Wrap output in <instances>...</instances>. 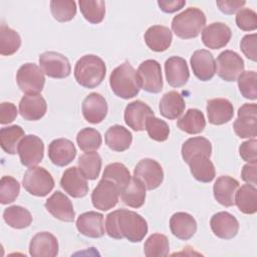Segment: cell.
Returning a JSON list of instances; mask_svg holds the SVG:
<instances>
[{
  "label": "cell",
  "mask_w": 257,
  "mask_h": 257,
  "mask_svg": "<svg viewBox=\"0 0 257 257\" xmlns=\"http://www.w3.org/2000/svg\"><path fill=\"white\" fill-rule=\"evenodd\" d=\"M105 231L110 238H125L130 242L137 243L147 235L148 224L140 214L126 209H118L106 216Z\"/></svg>",
  "instance_id": "1"
},
{
  "label": "cell",
  "mask_w": 257,
  "mask_h": 257,
  "mask_svg": "<svg viewBox=\"0 0 257 257\" xmlns=\"http://www.w3.org/2000/svg\"><path fill=\"white\" fill-rule=\"evenodd\" d=\"M104 61L96 55L87 54L80 57L74 66V77L78 84L85 88L98 86L105 77Z\"/></svg>",
  "instance_id": "2"
},
{
  "label": "cell",
  "mask_w": 257,
  "mask_h": 257,
  "mask_svg": "<svg viewBox=\"0 0 257 257\" xmlns=\"http://www.w3.org/2000/svg\"><path fill=\"white\" fill-rule=\"evenodd\" d=\"M109 85L113 93L123 99L137 96L141 89L138 73L128 62H123L112 70Z\"/></svg>",
  "instance_id": "3"
},
{
  "label": "cell",
  "mask_w": 257,
  "mask_h": 257,
  "mask_svg": "<svg viewBox=\"0 0 257 257\" xmlns=\"http://www.w3.org/2000/svg\"><path fill=\"white\" fill-rule=\"evenodd\" d=\"M206 24L204 12L196 7H190L172 20V29L174 33L182 39H191L197 37Z\"/></svg>",
  "instance_id": "4"
},
{
  "label": "cell",
  "mask_w": 257,
  "mask_h": 257,
  "mask_svg": "<svg viewBox=\"0 0 257 257\" xmlns=\"http://www.w3.org/2000/svg\"><path fill=\"white\" fill-rule=\"evenodd\" d=\"M22 185L29 194L36 197H45L54 188V180L44 168L31 167L25 172Z\"/></svg>",
  "instance_id": "5"
},
{
  "label": "cell",
  "mask_w": 257,
  "mask_h": 257,
  "mask_svg": "<svg viewBox=\"0 0 257 257\" xmlns=\"http://www.w3.org/2000/svg\"><path fill=\"white\" fill-rule=\"evenodd\" d=\"M16 81L20 90L26 94H39L45 83L43 70L35 63H25L16 73Z\"/></svg>",
  "instance_id": "6"
},
{
  "label": "cell",
  "mask_w": 257,
  "mask_h": 257,
  "mask_svg": "<svg viewBox=\"0 0 257 257\" xmlns=\"http://www.w3.org/2000/svg\"><path fill=\"white\" fill-rule=\"evenodd\" d=\"M141 88L150 93H159L163 89V77L160 63L155 59L142 62L138 68Z\"/></svg>",
  "instance_id": "7"
},
{
  "label": "cell",
  "mask_w": 257,
  "mask_h": 257,
  "mask_svg": "<svg viewBox=\"0 0 257 257\" xmlns=\"http://www.w3.org/2000/svg\"><path fill=\"white\" fill-rule=\"evenodd\" d=\"M216 62V72L225 81H235L244 71V60L232 50L221 52Z\"/></svg>",
  "instance_id": "8"
},
{
  "label": "cell",
  "mask_w": 257,
  "mask_h": 257,
  "mask_svg": "<svg viewBox=\"0 0 257 257\" xmlns=\"http://www.w3.org/2000/svg\"><path fill=\"white\" fill-rule=\"evenodd\" d=\"M235 134L241 139H250L257 136V105L244 103L238 109V117L234 121Z\"/></svg>",
  "instance_id": "9"
},
{
  "label": "cell",
  "mask_w": 257,
  "mask_h": 257,
  "mask_svg": "<svg viewBox=\"0 0 257 257\" xmlns=\"http://www.w3.org/2000/svg\"><path fill=\"white\" fill-rule=\"evenodd\" d=\"M119 195L118 187L113 182L102 178L91 193V202L94 208L107 211L117 204Z\"/></svg>",
  "instance_id": "10"
},
{
  "label": "cell",
  "mask_w": 257,
  "mask_h": 257,
  "mask_svg": "<svg viewBox=\"0 0 257 257\" xmlns=\"http://www.w3.org/2000/svg\"><path fill=\"white\" fill-rule=\"evenodd\" d=\"M134 177L138 178L147 190L157 189L164 180L162 166L153 159L141 160L134 170Z\"/></svg>",
  "instance_id": "11"
},
{
  "label": "cell",
  "mask_w": 257,
  "mask_h": 257,
  "mask_svg": "<svg viewBox=\"0 0 257 257\" xmlns=\"http://www.w3.org/2000/svg\"><path fill=\"white\" fill-rule=\"evenodd\" d=\"M17 153L23 166L28 168L35 167L43 159L44 144L39 137L27 135L21 140Z\"/></svg>",
  "instance_id": "12"
},
{
  "label": "cell",
  "mask_w": 257,
  "mask_h": 257,
  "mask_svg": "<svg viewBox=\"0 0 257 257\" xmlns=\"http://www.w3.org/2000/svg\"><path fill=\"white\" fill-rule=\"evenodd\" d=\"M39 64L43 72L52 78H65L71 71L67 57L55 51H46L40 54Z\"/></svg>",
  "instance_id": "13"
},
{
  "label": "cell",
  "mask_w": 257,
  "mask_h": 257,
  "mask_svg": "<svg viewBox=\"0 0 257 257\" xmlns=\"http://www.w3.org/2000/svg\"><path fill=\"white\" fill-rule=\"evenodd\" d=\"M190 63L193 73L202 81L212 79L216 73V62L213 54L209 50H196L191 56Z\"/></svg>",
  "instance_id": "14"
},
{
  "label": "cell",
  "mask_w": 257,
  "mask_h": 257,
  "mask_svg": "<svg viewBox=\"0 0 257 257\" xmlns=\"http://www.w3.org/2000/svg\"><path fill=\"white\" fill-rule=\"evenodd\" d=\"M60 186L72 198H82L88 192L86 178L76 167L64 171L60 179Z\"/></svg>",
  "instance_id": "15"
},
{
  "label": "cell",
  "mask_w": 257,
  "mask_h": 257,
  "mask_svg": "<svg viewBox=\"0 0 257 257\" xmlns=\"http://www.w3.org/2000/svg\"><path fill=\"white\" fill-rule=\"evenodd\" d=\"M232 36V31L228 25L222 22L209 24L202 31V41L204 45L211 49L225 47Z\"/></svg>",
  "instance_id": "16"
},
{
  "label": "cell",
  "mask_w": 257,
  "mask_h": 257,
  "mask_svg": "<svg viewBox=\"0 0 257 257\" xmlns=\"http://www.w3.org/2000/svg\"><path fill=\"white\" fill-rule=\"evenodd\" d=\"M45 209L56 219L63 222H72L75 212L71 201L60 191L53 193L44 204Z\"/></svg>",
  "instance_id": "17"
},
{
  "label": "cell",
  "mask_w": 257,
  "mask_h": 257,
  "mask_svg": "<svg viewBox=\"0 0 257 257\" xmlns=\"http://www.w3.org/2000/svg\"><path fill=\"white\" fill-rule=\"evenodd\" d=\"M153 115H155L153 109L142 100L130 102L124 109V121L136 132L146 130L147 119Z\"/></svg>",
  "instance_id": "18"
},
{
  "label": "cell",
  "mask_w": 257,
  "mask_h": 257,
  "mask_svg": "<svg viewBox=\"0 0 257 257\" xmlns=\"http://www.w3.org/2000/svg\"><path fill=\"white\" fill-rule=\"evenodd\" d=\"M81 110L86 121L90 123H99L106 116L107 103L101 94L91 92L83 99Z\"/></svg>",
  "instance_id": "19"
},
{
  "label": "cell",
  "mask_w": 257,
  "mask_h": 257,
  "mask_svg": "<svg viewBox=\"0 0 257 257\" xmlns=\"http://www.w3.org/2000/svg\"><path fill=\"white\" fill-rule=\"evenodd\" d=\"M29 254L32 257H54L58 254V241L49 232L35 234L29 244Z\"/></svg>",
  "instance_id": "20"
},
{
  "label": "cell",
  "mask_w": 257,
  "mask_h": 257,
  "mask_svg": "<svg viewBox=\"0 0 257 257\" xmlns=\"http://www.w3.org/2000/svg\"><path fill=\"white\" fill-rule=\"evenodd\" d=\"M76 156L74 144L67 139L53 140L48 146V157L52 164L64 167L70 164Z\"/></svg>",
  "instance_id": "21"
},
{
  "label": "cell",
  "mask_w": 257,
  "mask_h": 257,
  "mask_svg": "<svg viewBox=\"0 0 257 257\" xmlns=\"http://www.w3.org/2000/svg\"><path fill=\"white\" fill-rule=\"evenodd\" d=\"M213 233L221 239H232L239 231L238 220L228 212H218L210 220Z\"/></svg>",
  "instance_id": "22"
},
{
  "label": "cell",
  "mask_w": 257,
  "mask_h": 257,
  "mask_svg": "<svg viewBox=\"0 0 257 257\" xmlns=\"http://www.w3.org/2000/svg\"><path fill=\"white\" fill-rule=\"evenodd\" d=\"M166 79L169 85L181 87L187 83L190 72L186 60L180 56L169 57L165 62Z\"/></svg>",
  "instance_id": "23"
},
{
  "label": "cell",
  "mask_w": 257,
  "mask_h": 257,
  "mask_svg": "<svg viewBox=\"0 0 257 257\" xmlns=\"http://www.w3.org/2000/svg\"><path fill=\"white\" fill-rule=\"evenodd\" d=\"M76 229L89 238L102 237L104 235L103 215L94 211L82 213L76 220Z\"/></svg>",
  "instance_id": "24"
},
{
  "label": "cell",
  "mask_w": 257,
  "mask_h": 257,
  "mask_svg": "<svg viewBox=\"0 0 257 257\" xmlns=\"http://www.w3.org/2000/svg\"><path fill=\"white\" fill-rule=\"evenodd\" d=\"M239 188V182L230 176L219 177L214 186L213 194L216 201L225 207L235 205V194Z\"/></svg>",
  "instance_id": "25"
},
{
  "label": "cell",
  "mask_w": 257,
  "mask_h": 257,
  "mask_svg": "<svg viewBox=\"0 0 257 257\" xmlns=\"http://www.w3.org/2000/svg\"><path fill=\"white\" fill-rule=\"evenodd\" d=\"M207 114L210 123L220 125L228 122L234 115V107L226 98H213L207 102Z\"/></svg>",
  "instance_id": "26"
},
{
  "label": "cell",
  "mask_w": 257,
  "mask_h": 257,
  "mask_svg": "<svg viewBox=\"0 0 257 257\" xmlns=\"http://www.w3.org/2000/svg\"><path fill=\"white\" fill-rule=\"evenodd\" d=\"M47 110L45 99L40 94H26L19 102V112L26 120H38Z\"/></svg>",
  "instance_id": "27"
},
{
  "label": "cell",
  "mask_w": 257,
  "mask_h": 257,
  "mask_svg": "<svg viewBox=\"0 0 257 257\" xmlns=\"http://www.w3.org/2000/svg\"><path fill=\"white\" fill-rule=\"evenodd\" d=\"M170 229L178 239L189 240L197 231V222L192 215L185 212H177L170 219Z\"/></svg>",
  "instance_id": "28"
},
{
  "label": "cell",
  "mask_w": 257,
  "mask_h": 257,
  "mask_svg": "<svg viewBox=\"0 0 257 257\" xmlns=\"http://www.w3.org/2000/svg\"><path fill=\"white\" fill-rule=\"evenodd\" d=\"M148 47L156 52L167 50L173 40L172 31L163 25H153L148 28L144 35Z\"/></svg>",
  "instance_id": "29"
},
{
  "label": "cell",
  "mask_w": 257,
  "mask_h": 257,
  "mask_svg": "<svg viewBox=\"0 0 257 257\" xmlns=\"http://www.w3.org/2000/svg\"><path fill=\"white\" fill-rule=\"evenodd\" d=\"M104 141L110 150L114 152H124L132 145L133 136L124 126L114 124L108 127L105 132Z\"/></svg>",
  "instance_id": "30"
},
{
  "label": "cell",
  "mask_w": 257,
  "mask_h": 257,
  "mask_svg": "<svg viewBox=\"0 0 257 257\" xmlns=\"http://www.w3.org/2000/svg\"><path fill=\"white\" fill-rule=\"evenodd\" d=\"M186 103L183 96L175 91H169L163 95L160 101L159 109L161 114L169 119H176L185 110Z\"/></svg>",
  "instance_id": "31"
},
{
  "label": "cell",
  "mask_w": 257,
  "mask_h": 257,
  "mask_svg": "<svg viewBox=\"0 0 257 257\" xmlns=\"http://www.w3.org/2000/svg\"><path fill=\"white\" fill-rule=\"evenodd\" d=\"M123 204L132 208H141L146 200V187L136 177H132L128 184L120 191Z\"/></svg>",
  "instance_id": "32"
},
{
  "label": "cell",
  "mask_w": 257,
  "mask_h": 257,
  "mask_svg": "<svg viewBox=\"0 0 257 257\" xmlns=\"http://www.w3.org/2000/svg\"><path fill=\"white\" fill-rule=\"evenodd\" d=\"M193 177L202 183H210L215 178V167L210 158L204 155L194 156L188 163Z\"/></svg>",
  "instance_id": "33"
},
{
  "label": "cell",
  "mask_w": 257,
  "mask_h": 257,
  "mask_svg": "<svg viewBox=\"0 0 257 257\" xmlns=\"http://www.w3.org/2000/svg\"><path fill=\"white\" fill-rule=\"evenodd\" d=\"M235 204L238 209L247 215L255 214L257 211V190L250 184H245L238 188L235 194Z\"/></svg>",
  "instance_id": "34"
},
{
  "label": "cell",
  "mask_w": 257,
  "mask_h": 257,
  "mask_svg": "<svg viewBox=\"0 0 257 257\" xmlns=\"http://www.w3.org/2000/svg\"><path fill=\"white\" fill-rule=\"evenodd\" d=\"M178 127L190 135H197L204 131L206 119L203 112L197 108H190L177 121Z\"/></svg>",
  "instance_id": "35"
},
{
  "label": "cell",
  "mask_w": 257,
  "mask_h": 257,
  "mask_svg": "<svg viewBox=\"0 0 257 257\" xmlns=\"http://www.w3.org/2000/svg\"><path fill=\"white\" fill-rule=\"evenodd\" d=\"M181 153L183 160L188 164L189 161L197 155H204L210 158L212 154V145L210 141L204 137L190 138L183 144Z\"/></svg>",
  "instance_id": "36"
},
{
  "label": "cell",
  "mask_w": 257,
  "mask_h": 257,
  "mask_svg": "<svg viewBox=\"0 0 257 257\" xmlns=\"http://www.w3.org/2000/svg\"><path fill=\"white\" fill-rule=\"evenodd\" d=\"M24 137V131L19 125L15 124L2 127L0 131V145L2 150L9 155L16 154L18 146Z\"/></svg>",
  "instance_id": "37"
},
{
  "label": "cell",
  "mask_w": 257,
  "mask_h": 257,
  "mask_svg": "<svg viewBox=\"0 0 257 257\" xmlns=\"http://www.w3.org/2000/svg\"><path fill=\"white\" fill-rule=\"evenodd\" d=\"M3 219L5 223L14 229H24L32 223L30 212L21 206H11L4 210Z\"/></svg>",
  "instance_id": "38"
},
{
  "label": "cell",
  "mask_w": 257,
  "mask_h": 257,
  "mask_svg": "<svg viewBox=\"0 0 257 257\" xmlns=\"http://www.w3.org/2000/svg\"><path fill=\"white\" fill-rule=\"evenodd\" d=\"M78 169L88 180H95L101 169V158L96 152H86L78 159Z\"/></svg>",
  "instance_id": "39"
},
{
  "label": "cell",
  "mask_w": 257,
  "mask_h": 257,
  "mask_svg": "<svg viewBox=\"0 0 257 257\" xmlns=\"http://www.w3.org/2000/svg\"><path fill=\"white\" fill-rule=\"evenodd\" d=\"M79 9L85 20L92 24L100 23L105 15V3L101 0H80Z\"/></svg>",
  "instance_id": "40"
},
{
  "label": "cell",
  "mask_w": 257,
  "mask_h": 257,
  "mask_svg": "<svg viewBox=\"0 0 257 257\" xmlns=\"http://www.w3.org/2000/svg\"><path fill=\"white\" fill-rule=\"evenodd\" d=\"M21 45L20 35L6 24L0 26V53L2 55L14 54Z\"/></svg>",
  "instance_id": "41"
},
{
  "label": "cell",
  "mask_w": 257,
  "mask_h": 257,
  "mask_svg": "<svg viewBox=\"0 0 257 257\" xmlns=\"http://www.w3.org/2000/svg\"><path fill=\"white\" fill-rule=\"evenodd\" d=\"M170 251L168 238L163 234H153L145 242L144 253L148 257L167 256Z\"/></svg>",
  "instance_id": "42"
},
{
  "label": "cell",
  "mask_w": 257,
  "mask_h": 257,
  "mask_svg": "<svg viewBox=\"0 0 257 257\" xmlns=\"http://www.w3.org/2000/svg\"><path fill=\"white\" fill-rule=\"evenodd\" d=\"M102 178L113 182L121 191L131 181V174L127 168L121 163H112L105 167Z\"/></svg>",
  "instance_id": "43"
},
{
  "label": "cell",
  "mask_w": 257,
  "mask_h": 257,
  "mask_svg": "<svg viewBox=\"0 0 257 257\" xmlns=\"http://www.w3.org/2000/svg\"><path fill=\"white\" fill-rule=\"evenodd\" d=\"M76 142L83 152H93L100 148L102 139L98 131L92 127H84L78 132Z\"/></svg>",
  "instance_id": "44"
},
{
  "label": "cell",
  "mask_w": 257,
  "mask_h": 257,
  "mask_svg": "<svg viewBox=\"0 0 257 257\" xmlns=\"http://www.w3.org/2000/svg\"><path fill=\"white\" fill-rule=\"evenodd\" d=\"M50 10L53 18L59 22H67L73 19L76 14V4L71 0L51 1Z\"/></svg>",
  "instance_id": "45"
},
{
  "label": "cell",
  "mask_w": 257,
  "mask_h": 257,
  "mask_svg": "<svg viewBox=\"0 0 257 257\" xmlns=\"http://www.w3.org/2000/svg\"><path fill=\"white\" fill-rule=\"evenodd\" d=\"M238 87L241 94L248 99L257 98V73L254 70L243 71L237 78Z\"/></svg>",
  "instance_id": "46"
},
{
  "label": "cell",
  "mask_w": 257,
  "mask_h": 257,
  "mask_svg": "<svg viewBox=\"0 0 257 257\" xmlns=\"http://www.w3.org/2000/svg\"><path fill=\"white\" fill-rule=\"evenodd\" d=\"M20 192V185L11 176H4L0 181V203L3 205L14 202Z\"/></svg>",
  "instance_id": "47"
},
{
  "label": "cell",
  "mask_w": 257,
  "mask_h": 257,
  "mask_svg": "<svg viewBox=\"0 0 257 257\" xmlns=\"http://www.w3.org/2000/svg\"><path fill=\"white\" fill-rule=\"evenodd\" d=\"M146 130L149 137L157 142H165L170 135L169 124L155 115L150 116L146 122Z\"/></svg>",
  "instance_id": "48"
},
{
  "label": "cell",
  "mask_w": 257,
  "mask_h": 257,
  "mask_svg": "<svg viewBox=\"0 0 257 257\" xmlns=\"http://www.w3.org/2000/svg\"><path fill=\"white\" fill-rule=\"evenodd\" d=\"M236 24L243 31H253L257 28V14L254 10L243 8L236 15Z\"/></svg>",
  "instance_id": "49"
},
{
  "label": "cell",
  "mask_w": 257,
  "mask_h": 257,
  "mask_svg": "<svg viewBox=\"0 0 257 257\" xmlns=\"http://www.w3.org/2000/svg\"><path fill=\"white\" fill-rule=\"evenodd\" d=\"M257 141L255 139L242 143L239 147V154L243 161L249 164L257 163Z\"/></svg>",
  "instance_id": "50"
},
{
  "label": "cell",
  "mask_w": 257,
  "mask_h": 257,
  "mask_svg": "<svg viewBox=\"0 0 257 257\" xmlns=\"http://www.w3.org/2000/svg\"><path fill=\"white\" fill-rule=\"evenodd\" d=\"M256 40H257V35L255 33H253V34L245 35L240 42V48H241L242 52L248 59H250L252 61L257 60Z\"/></svg>",
  "instance_id": "51"
},
{
  "label": "cell",
  "mask_w": 257,
  "mask_h": 257,
  "mask_svg": "<svg viewBox=\"0 0 257 257\" xmlns=\"http://www.w3.org/2000/svg\"><path fill=\"white\" fill-rule=\"evenodd\" d=\"M17 108L12 102H2L0 104V123L7 124L12 122L17 116Z\"/></svg>",
  "instance_id": "52"
},
{
  "label": "cell",
  "mask_w": 257,
  "mask_h": 257,
  "mask_svg": "<svg viewBox=\"0 0 257 257\" xmlns=\"http://www.w3.org/2000/svg\"><path fill=\"white\" fill-rule=\"evenodd\" d=\"M244 0H218L216 1L217 6L219 7L220 11L224 14L231 15L235 12L241 10V8L245 5Z\"/></svg>",
  "instance_id": "53"
},
{
  "label": "cell",
  "mask_w": 257,
  "mask_h": 257,
  "mask_svg": "<svg viewBox=\"0 0 257 257\" xmlns=\"http://www.w3.org/2000/svg\"><path fill=\"white\" fill-rule=\"evenodd\" d=\"M242 180L245 181L247 184L253 185L256 187L257 184V166L256 164H246L243 166L241 172Z\"/></svg>",
  "instance_id": "54"
},
{
  "label": "cell",
  "mask_w": 257,
  "mask_h": 257,
  "mask_svg": "<svg viewBox=\"0 0 257 257\" xmlns=\"http://www.w3.org/2000/svg\"><path fill=\"white\" fill-rule=\"evenodd\" d=\"M160 9L165 13H174L186 5L185 0H161L158 1Z\"/></svg>",
  "instance_id": "55"
}]
</instances>
